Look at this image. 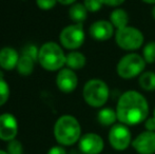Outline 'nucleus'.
<instances>
[{"mask_svg": "<svg viewBox=\"0 0 155 154\" xmlns=\"http://www.w3.org/2000/svg\"><path fill=\"white\" fill-rule=\"evenodd\" d=\"M115 41L124 51H135L143 47L145 39L138 29L128 25L124 29L117 30L115 33Z\"/></svg>", "mask_w": 155, "mask_h": 154, "instance_id": "423d86ee", "label": "nucleus"}, {"mask_svg": "<svg viewBox=\"0 0 155 154\" xmlns=\"http://www.w3.org/2000/svg\"><path fill=\"white\" fill-rule=\"evenodd\" d=\"M132 147L138 154L155 153V132L143 131L132 140Z\"/></svg>", "mask_w": 155, "mask_h": 154, "instance_id": "9b49d317", "label": "nucleus"}, {"mask_svg": "<svg viewBox=\"0 0 155 154\" xmlns=\"http://www.w3.org/2000/svg\"><path fill=\"white\" fill-rule=\"evenodd\" d=\"M141 1L148 4H155V0H141Z\"/></svg>", "mask_w": 155, "mask_h": 154, "instance_id": "7c9ffc66", "label": "nucleus"}, {"mask_svg": "<svg viewBox=\"0 0 155 154\" xmlns=\"http://www.w3.org/2000/svg\"><path fill=\"white\" fill-rule=\"evenodd\" d=\"M152 17L155 19V5H154V8H152Z\"/></svg>", "mask_w": 155, "mask_h": 154, "instance_id": "2f4dec72", "label": "nucleus"}, {"mask_svg": "<svg viewBox=\"0 0 155 154\" xmlns=\"http://www.w3.org/2000/svg\"><path fill=\"white\" fill-rule=\"evenodd\" d=\"M87 64L86 56L82 53L78 51H72L69 54H67L65 57V64L68 66V68L71 70H80L82 69Z\"/></svg>", "mask_w": 155, "mask_h": 154, "instance_id": "2eb2a0df", "label": "nucleus"}, {"mask_svg": "<svg viewBox=\"0 0 155 154\" xmlns=\"http://www.w3.org/2000/svg\"><path fill=\"white\" fill-rule=\"evenodd\" d=\"M117 118L126 126H135L146 121L149 114V103L146 97L134 90L120 95L116 106Z\"/></svg>", "mask_w": 155, "mask_h": 154, "instance_id": "f257e3e1", "label": "nucleus"}, {"mask_svg": "<svg viewBox=\"0 0 155 154\" xmlns=\"http://www.w3.org/2000/svg\"><path fill=\"white\" fill-rule=\"evenodd\" d=\"M18 133V123L13 114L3 113L0 115V139L11 142L15 139Z\"/></svg>", "mask_w": 155, "mask_h": 154, "instance_id": "1a4fd4ad", "label": "nucleus"}, {"mask_svg": "<svg viewBox=\"0 0 155 154\" xmlns=\"http://www.w3.org/2000/svg\"><path fill=\"white\" fill-rule=\"evenodd\" d=\"M69 16L75 23H82L88 17V10L84 3H74L69 10Z\"/></svg>", "mask_w": 155, "mask_h": 154, "instance_id": "f3484780", "label": "nucleus"}, {"mask_svg": "<svg viewBox=\"0 0 155 154\" xmlns=\"http://www.w3.org/2000/svg\"><path fill=\"white\" fill-rule=\"evenodd\" d=\"M124 1H126V0H102V3H104V5L116 8V6L121 5Z\"/></svg>", "mask_w": 155, "mask_h": 154, "instance_id": "cd10ccee", "label": "nucleus"}, {"mask_svg": "<svg viewBox=\"0 0 155 154\" xmlns=\"http://www.w3.org/2000/svg\"><path fill=\"white\" fill-rule=\"evenodd\" d=\"M0 77H2V73H1V67H0Z\"/></svg>", "mask_w": 155, "mask_h": 154, "instance_id": "72a5a7b5", "label": "nucleus"}, {"mask_svg": "<svg viewBox=\"0 0 155 154\" xmlns=\"http://www.w3.org/2000/svg\"><path fill=\"white\" fill-rule=\"evenodd\" d=\"M8 154H23V148L22 145L19 140L16 138L11 142H8Z\"/></svg>", "mask_w": 155, "mask_h": 154, "instance_id": "5701e85b", "label": "nucleus"}, {"mask_svg": "<svg viewBox=\"0 0 155 154\" xmlns=\"http://www.w3.org/2000/svg\"><path fill=\"white\" fill-rule=\"evenodd\" d=\"M153 117L155 118V109H154V113H153Z\"/></svg>", "mask_w": 155, "mask_h": 154, "instance_id": "f704fd0d", "label": "nucleus"}, {"mask_svg": "<svg viewBox=\"0 0 155 154\" xmlns=\"http://www.w3.org/2000/svg\"><path fill=\"white\" fill-rule=\"evenodd\" d=\"M57 3V0H36V4L40 10L49 11L52 10Z\"/></svg>", "mask_w": 155, "mask_h": 154, "instance_id": "a878e982", "label": "nucleus"}, {"mask_svg": "<svg viewBox=\"0 0 155 154\" xmlns=\"http://www.w3.org/2000/svg\"><path fill=\"white\" fill-rule=\"evenodd\" d=\"M104 148V139L96 133H87L79 139V149L84 154H99Z\"/></svg>", "mask_w": 155, "mask_h": 154, "instance_id": "9d476101", "label": "nucleus"}, {"mask_svg": "<svg viewBox=\"0 0 155 154\" xmlns=\"http://www.w3.org/2000/svg\"><path fill=\"white\" fill-rule=\"evenodd\" d=\"M76 0H57V2H59L60 4L63 5H70V4H74Z\"/></svg>", "mask_w": 155, "mask_h": 154, "instance_id": "c756f323", "label": "nucleus"}, {"mask_svg": "<svg viewBox=\"0 0 155 154\" xmlns=\"http://www.w3.org/2000/svg\"><path fill=\"white\" fill-rule=\"evenodd\" d=\"M110 22L116 30H120L128 27L129 23V15L123 8H118L112 11L110 14Z\"/></svg>", "mask_w": 155, "mask_h": 154, "instance_id": "dca6fc26", "label": "nucleus"}, {"mask_svg": "<svg viewBox=\"0 0 155 154\" xmlns=\"http://www.w3.org/2000/svg\"><path fill=\"white\" fill-rule=\"evenodd\" d=\"M90 35L97 41H107L114 35V27L110 21L97 20L91 25Z\"/></svg>", "mask_w": 155, "mask_h": 154, "instance_id": "ddd939ff", "label": "nucleus"}, {"mask_svg": "<svg viewBox=\"0 0 155 154\" xmlns=\"http://www.w3.org/2000/svg\"><path fill=\"white\" fill-rule=\"evenodd\" d=\"M10 97V87L8 82L3 79V77H0V107L3 106Z\"/></svg>", "mask_w": 155, "mask_h": 154, "instance_id": "4be33fe9", "label": "nucleus"}, {"mask_svg": "<svg viewBox=\"0 0 155 154\" xmlns=\"http://www.w3.org/2000/svg\"><path fill=\"white\" fill-rule=\"evenodd\" d=\"M143 58L147 64L155 62V41H150L146 43L143 49Z\"/></svg>", "mask_w": 155, "mask_h": 154, "instance_id": "412c9836", "label": "nucleus"}, {"mask_svg": "<svg viewBox=\"0 0 155 154\" xmlns=\"http://www.w3.org/2000/svg\"><path fill=\"white\" fill-rule=\"evenodd\" d=\"M132 136L128 126L124 123H115L109 131V143L113 149L124 151L132 144Z\"/></svg>", "mask_w": 155, "mask_h": 154, "instance_id": "6e6552de", "label": "nucleus"}, {"mask_svg": "<svg viewBox=\"0 0 155 154\" xmlns=\"http://www.w3.org/2000/svg\"><path fill=\"white\" fill-rule=\"evenodd\" d=\"M48 154H67V151L62 146H54L48 151Z\"/></svg>", "mask_w": 155, "mask_h": 154, "instance_id": "c85d7f7f", "label": "nucleus"}, {"mask_svg": "<svg viewBox=\"0 0 155 154\" xmlns=\"http://www.w3.org/2000/svg\"><path fill=\"white\" fill-rule=\"evenodd\" d=\"M19 54L11 47H4L0 50V67L6 71H11L17 67L19 60Z\"/></svg>", "mask_w": 155, "mask_h": 154, "instance_id": "4468645a", "label": "nucleus"}, {"mask_svg": "<svg viewBox=\"0 0 155 154\" xmlns=\"http://www.w3.org/2000/svg\"><path fill=\"white\" fill-rule=\"evenodd\" d=\"M146 64L147 62L145 61L143 56L136 53L127 54L117 64L116 72L118 76L124 79H132L143 74Z\"/></svg>", "mask_w": 155, "mask_h": 154, "instance_id": "39448f33", "label": "nucleus"}, {"mask_svg": "<svg viewBox=\"0 0 155 154\" xmlns=\"http://www.w3.org/2000/svg\"><path fill=\"white\" fill-rule=\"evenodd\" d=\"M38 54H39V49H37L36 45L34 44L25 45L22 50V55L31 57L34 60H38Z\"/></svg>", "mask_w": 155, "mask_h": 154, "instance_id": "393cba45", "label": "nucleus"}, {"mask_svg": "<svg viewBox=\"0 0 155 154\" xmlns=\"http://www.w3.org/2000/svg\"><path fill=\"white\" fill-rule=\"evenodd\" d=\"M109 95L108 84L101 79H90L86 82L82 90L84 101L93 108H101L108 101Z\"/></svg>", "mask_w": 155, "mask_h": 154, "instance_id": "20e7f679", "label": "nucleus"}, {"mask_svg": "<svg viewBox=\"0 0 155 154\" xmlns=\"http://www.w3.org/2000/svg\"><path fill=\"white\" fill-rule=\"evenodd\" d=\"M56 84L63 93H72L78 84V78L74 70L69 68H62L59 70L56 77Z\"/></svg>", "mask_w": 155, "mask_h": 154, "instance_id": "f8f14e48", "label": "nucleus"}, {"mask_svg": "<svg viewBox=\"0 0 155 154\" xmlns=\"http://www.w3.org/2000/svg\"><path fill=\"white\" fill-rule=\"evenodd\" d=\"M54 136L61 146H72L79 142L81 127L77 119L72 115H62L54 125Z\"/></svg>", "mask_w": 155, "mask_h": 154, "instance_id": "f03ea898", "label": "nucleus"}, {"mask_svg": "<svg viewBox=\"0 0 155 154\" xmlns=\"http://www.w3.org/2000/svg\"><path fill=\"white\" fill-rule=\"evenodd\" d=\"M34 59H32L31 57H28L25 55H22L19 57L18 64H17V71L21 76H29L32 74V72L34 71Z\"/></svg>", "mask_w": 155, "mask_h": 154, "instance_id": "6ab92c4d", "label": "nucleus"}, {"mask_svg": "<svg viewBox=\"0 0 155 154\" xmlns=\"http://www.w3.org/2000/svg\"><path fill=\"white\" fill-rule=\"evenodd\" d=\"M117 113L116 110H113L111 108H104L97 114V120L101 126L109 127V126H114L115 121L117 120Z\"/></svg>", "mask_w": 155, "mask_h": 154, "instance_id": "a211bd4d", "label": "nucleus"}, {"mask_svg": "<svg viewBox=\"0 0 155 154\" xmlns=\"http://www.w3.org/2000/svg\"><path fill=\"white\" fill-rule=\"evenodd\" d=\"M145 128L147 129V131H152L155 132V118L153 116L149 117L146 119L145 121Z\"/></svg>", "mask_w": 155, "mask_h": 154, "instance_id": "bb28decb", "label": "nucleus"}, {"mask_svg": "<svg viewBox=\"0 0 155 154\" xmlns=\"http://www.w3.org/2000/svg\"><path fill=\"white\" fill-rule=\"evenodd\" d=\"M84 5L88 10V12H98L104 5L102 0H84Z\"/></svg>", "mask_w": 155, "mask_h": 154, "instance_id": "b1692460", "label": "nucleus"}, {"mask_svg": "<svg viewBox=\"0 0 155 154\" xmlns=\"http://www.w3.org/2000/svg\"><path fill=\"white\" fill-rule=\"evenodd\" d=\"M65 57L67 55L59 44L49 41L39 49L38 62L47 71H58L65 64Z\"/></svg>", "mask_w": 155, "mask_h": 154, "instance_id": "7ed1b4c3", "label": "nucleus"}, {"mask_svg": "<svg viewBox=\"0 0 155 154\" xmlns=\"http://www.w3.org/2000/svg\"><path fill=\"white\" fill-rule=\"evenodd\" d=\"M139 86L141 89L148 92H152L155 91V73L151 71H147L143 72V74L139 76Z\"/></svg>", "mask_w": 155, "mask_h": 154, "instance_id": "aec40b11", "label": "nucleus"}, {"mask_svg": "<svg viewBox=\"0 0 155 154\" xmlns=\"http://www.w3.org/2000/svg\"><path fill=\"white\" fill-rule=\"evenodd\" d=\"M84 30L82 23H75L65 27L59 35L60 43L68 50L79 49L84 42Z\"/></svg>", "mask_w": 155, "mask_h": 154, "instance_id": "0eeeda50", "label": "nucleus"}, {"mask_svg": "<svg viewBox=\"0 0 155 154\" xmlns=\"http://www.w3.org/2000/svg\"><path fill=\"white\" fill-rule=\"evenodd\" d=\"M0 154H8V151H3V150H0Z\"/></svg>", "mask_w": 155, "mask_h": 154, "instance_id": "473e14b6", "label": "nucleus"}]
</instances>
